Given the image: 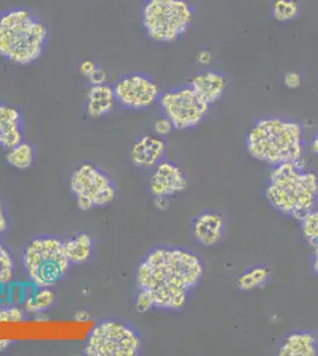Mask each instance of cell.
<instances>
[{
    "label": "cell",
    "mask_w": 318,
    "mask_h": 356,
    "mask_svg": "<svg viewBox=\"0 0 318 356\" xmlns=\"http://www.w3.org/2000/svg\"><path fill=\"white\" fill-rule=\"evenodd\" d=\"M203 275V261L193 251L181 247H156L138 265L136 280L138 289L152 297L154 309L180 312Z\"/></svg>",
    "instance_id": "6da1fadb"
},
{
    "label": "cell",
    "mask_w": 318,
    "mask_h": 356,
    "mask_svg": "<svg viewBox=\"0 0 318 356\" xmlns=\"http://www.w3.org/2000/svg\"><path fill=\"white\" fill-rule=\"evenodd\" d=\"M246 150L258 162L274 166L304 164L305 140L301 122L291 118H259L246 134Z\"/></svg>",
    "instance_id": "7a4b0ae2"
},
{
    "label": "cell",
    "mask_w": 318,
    "mask_h": 356,
    "mask_svg": "<svg viewBox=\"0 0 318 356\" xmlns=\"http://www.w3.org/2000/svg\"><path fill=\"white\" fill-rule=\"evenodd\" d=\"M265 197L274 211L301 220L317 207L318 176L304 164L285 163L272 168Z\"/></svg>",
    "instance_id": "3957f363"
},
{
    "label": "cell",
    "mask_w": 318,
    "mask_h": 356,
    "mask_svg": "<svg viewBox=\"0 0 318 356\" xmlns=\"http://www.w3.org/2000/svg\"><path fill=\"white\" fill-rule=\"evenodd\" d=\"M48 29L26 8L0 13V57L16 65H30L43 55Z\"/></svg>",
    "instance_id": "277c9868"
},
{
    "label": "cell",
    "mask_w": 318,
    "mask_h": 356,
    "mask_svg": "<svg viewBox=\"0 0 318 356\" xmlns=\"http://www.w3.org/2000/svg\"><path fill=\"white\" fill-rule=\"evenodd\" d=\"M70 265L65 241L57 236L42 235L25 245L23 266L29 282L36 288L55 286L67 275Z\"/></svg>",
    "instance_id": "5b68a950"
},
{
    "label": "cell",
    "mask_w": 318,
    "mask_h": 356,
    "mask_svg": "<svg viewBox=\"0 0 318 356\" xmlns=\"http://www.w3.org/2000/svg\"><path fill=\"white\" fill-rule=\"evenodd\" d=\"M195 11L188 0H145L141 24L150 40L173 43L191 28Z\"/></svg>",
    "instance_id": "8992f818"
},
{
    "label": "cell",
    "mask_w": 318,
    "mask_h": 356,
    "mask_svg": "<svg viewBox=\"0 0 318 356\" xmlns=\"http://www.w3.org/2000/svg\"><path fill=\"white\" fill-rule=\"evenodd\" d=\"M141 337L137 329L120 321H101L94 325L86 341L88 356H137Z\"/></svg>",
    "instance_id": "52a82bcc"
},
{
    "label": "cell",
    "mask_w": 318,
    "mask_h": 356,
    "mask_svg": "<svg viewBox=\"0 0 318 356\" xmlns=\"http://www.w3.org/2000/svg\"><path fill=\"white\" fill-rule=\"evenodd\" d=\"M70 191L82 211L109 206L117 196V188L109 175L90 163H84L74 171Z\"/></svg>",
    "instance_id": "ba28073f"
},
{
    "label": "cell",
    "mask_w": 318,
    "mask_h": 356,
    "mask_svg": "<svg viewBox=\"0 0 318 356\" xmlns=\"http://www.w3.org/2000/svg\"><path fill=\"white\" fill-rule=\"evenodd\" d=\"M158 104L163 115L168 118L173 129L178 131L198 127L206 119L210 107L189 85L161 92Z\"/></svg>",
    "instance_id": "9c48e42d"
},
{
    "label": "cell",
    "mask_w": 318,
    "mask_h": 356,
    "mask_svg": "<svg viewBox=\"0 0 318 356\" xmlns=\"http://www.w3.org/2000/svg\"><path fill=\"white\" fill-rule=\"evenodd\" d=\"M113 90L118 105L131 111L151 108L161 95L157 82L144 73H131L121 76L113 85Z\"/></svg>",
    "instance_id": "30bf717a"
},
{
    "label": "cell",
    "mask_w": 318,
    "mask_h": 356,
    "mask_svg": "<svg viewBox=\"0 0 318 356\" xmlns=\"http://www.w3.org/2000/svg\"><path fill=\"white\" fill-rule=\"evenodd\" d=\"M152 170L149 191L154 199H168L186 189L188 184L186 174L177 164L163 159Z\"/></svg>",
    "instance_id": "8fae6325"
},
{
    "label": "cell",
    "mask_w": 318,
    "mask_h": 356,
    "mask_svg": "<svg viewBox=\"0 0 318 356\" xmlns=\"http://www.w3.org/2000/svg\"><path fill=\"white\" fill-rule=\"evenodd\" d=\"M225 231L223 215L218 211H202L191 223L193 239L202 246L212 247L221 241Z\"/></svg>",
    "instance_id": "7c38bea8"
},
{
    "label": "cell",
    "mask_w": 318,
    "mask_h": 356,
    "mask_svg": "<svg viewBox=\"0 0 318 356\" xmlns=\"http://www.w3.org/2000/svg\"><path fill=\"white\" fill-rule=\"evenodd\" d=\"M166 144L158 136H143L131 146V162L139 169L150 170L164 159Z\"/></svg>",
    "instance_id": "4fadbf2b"
},
{
    "label": "cell",
    "mask_w": 318,
    "mask_h": 356,
    "mask_svg": "<svg viewBox=\"0 0 318 356\" xmlns=\"http://www.w3.org/2000/svg\"><path fill=\"white\" fill-rule=\"evenodd\" d=\"M189 86L203 102L212 106L223 97L227 77L215 69H203L191 79Z\"/></svg>",
    "instance_id": "5bb4252c"
},
{
    "label": "cell",
    "mask_w": 318,
    "mask_h": 356,
    "mask_svg": "<svg viewBox=\"0 0 318 356\" xmlns=\"http://www.w3.org/2000/svg\"><path fill=\"white\" fill-rule=\"evenodd\" d=\"M23 142V114L17 107L0 104V147L10 150Z\"/></svg>",
    "instance_id": "9a60e30c"
},
{
    "label": "cell",
    "mask_w": 318,
    "mask_h": 356,
    "mask_svg": "<svg viewBox=\"0 0 318 356\" xmlns=\"http://www.w3.org/2000/svg\"><path fill=\"white\" fill-rule=\"evenodd\" d=\"M280 356L318 355V335L315 332L294 330L286 336L279 347Z\"/></svg>",
    "instance_id": "2e32d148"
},
{
    "label": "cell",
    "mask_w": 318,
    "mask_h": 356,
    "mask_svg": "<svg viewBox=\"0 0 318 356\" xmlns=\"http://www.w3.org/2000/svg\"><path fill=\"white\" fill-rule=\"evenodd\" d=\"M117 105L113 86L95 85L88 89L86 97V112L92 119H100L111 113Z\"/></svg>",
    "instance_id": "e0dca14e"
},
{
    "label": "cell",
    "mask_w": 318,
    "mask_h": 356,
    "mask_svg": "<svg viewBox=\"0 0 318 356\" xmlns=\"http://www.w3.org/2000/svg\"><path fill=\"white\" fill-rule=\"evenodd\" d=\"M65 251L72 265L87 263L93 253V239L86 233L72 236L65 241Z\"/></svg>",
    "instance_id": "ac0fdd59"
},
{
    "label": "cell",
    "mask_w": 318,
    "mask_h": 356,
    "mask_svg": "<svg viewBox=\"0 0 318 356\" xmlns=\"http://www.w3.org/2000/svg\"><path fill=\"white\" fill-rule=\"evenodd\" d=\"M56 300V296L50 288H36L33 291L24 295L23 308L29 314H40L45 312L53 307Z\"/></svg>",
    "instance_id": "d6986e66"
},
{
    "label": "cell",
    "mask_w": 318,
    "mask_h": 356,
    "mask_svg": "<svg viewBox=\"0 0 318 356\" xmlns=\"http://www.w3.org/2000/svg\"><path fill=\"white\" fill-rule=\"evenodd\" d=\"M271 277V270L265 265L252 266L240 273L237 280V286L240 291L251 292L262 288Z\"/></svg>",
    "instance_id": "ffe728a7"
},
{
    "label": "cell",
    "mask_w": 318,
    "mask_h": 356,
    "mask_svg": "<svg viewBox=\"0 0 318 356\" xmlns=\"http://www.w3.org/2000/svg\"><path fill=\"white\" fill-rule=\"evenodd\" d=\"M5 159L8 165L18 170H26L35 163V147L28 142L19 143L18 145L8 150Z\"/></svg>",
    "instance_id": "44dd1931"
},
{
    "label": "cell",
    "mask_w": 318,
    "mask_h": 356,
    "mask_svg": "<svg viewBox=\"0 0 318 356\" xmlns=\"http://www.w3.org/2000/svg\"><path fill=\"white\" fill-rule=\"evenodd\" d=\"M271 15L280 24L294 22L301 15V5L297 0H273Z\"/></svg>",
    "instance_id": "7402d4cb"
},
{
    "label": "cell",
    "mask_w": 318,
    "mask_h": 356,
    "mask_svg": "<svg viewBox=\"0 0 318 356\" xmlns=\"http://www.w3.org/2000/svg\"><path fill=\"white\" fill-rule=\"evenodd\" d=\"M299 228L304 239L310 243L311 246H315L318 243V208L309 211L308 214L304 215L302 219L299 220Z\"/></svg>",
    "instance_id": "603a6c76"
},
{
    "label": "cell",
    "mask_w": 318,
    "mask_h": 356,
    "mask_svg": "<svg viewBox=\"0 0 318 356\" xmlns=\"http://www.w3.org/2000/svg\"><path fill=\"white\" fill-rule=\"evenodd\" d=\"M15 260L8 248L0 243V288L11 283L15 277Z\"/></svg>",
    "instance_id": "cb8c5ba5"
},
{
    "label": "cell",
    "mask_w": 318,
    "mask_h": 356,
    "mask_svg": "<svg viewBox=\"0 0 318 356\" xmlns=\"http://www.w3.org/2000/svg\"><path fill=\"white\" fill-rule=\"evenodd\" d=\"M25 320V310L13 307H0V323H8V322H22Z\"/></svg>",
    "instance_id": "d4e9b609"
},
{
    "label": "cell",
    "mask_w": 318,
    "mask_h": 356,
    "mask_svg": "<svg viewBox=\"0 0 318 356\" xmlns=\"http://www.w3.org/2000/svg\"><path fill=\"white\" fill-rule=\"evenodd\" d=\"M152 309H154V303H153L152 297H151L149 292L139 289L137 298H136V310H137L138 312L144 314V312H150V310H152Z\"/></svg>",
    "instance_id": "484cf974"
},
{
    "label": "cell",
    "mask_w": 318,
    "mask_h": 356,
    "mask_svg": "<svg viewBox=\"0 0 318 356\" xmlns=\"http://www.w3.org/2000/svg\"><path fill=\"white\" fill-rule=\"evenodd\" d=\"M173 130H175L173 124H171L169 119L164 117V115L157 119V120L154 122V125H153V131H154V134H156V136H158V137H166V136H169V134L173 132Z\"/></svg>",
    "instance_id": "4316f807"
},
{
    "label": "cell",
    "mask_w": 318,
    "mask_h": 356,
    "mask_svg": "<svg viewBox=\"0 0 318 356\" xmlns=\"http://www.w3.org/2000/svg\"><path fill=\"white\" fill-rule=\"evenodd\" d=\"M283 82H284V86H285L286 88H299L301 85H302V75H301L299 73H297V72L291 70V72H287V73L284 75Z\"/></svg>",
    "instance_id": "83f0119b"
},
{
    "label": "cell",
    "mask_w": 318,
    "mask_h": 356,
    "mask_svg": "<svg viewBox=\"0 0 318 356\" xmlns=\"http://www.w3.org/2000/svg\"><path fill=\"white\" fill-rule=\"evenodd\" d=\"M107 79H109V74L106 72V69L97 65V68L94 70L93 74L87 80L90 85L95 86L107 83Z\"/></svg>",
    "instance_id": "f1b7e54d"
},
{
    "label": "cell",
    "mask_w": 318,
    "mask_h": 356,
    "mask_svg": "<svg viewBox=\"0 0 318 356\" xmlns=\"http://www.w3.org/2000/svg\"><path fill=\"white\" fill-rule=\"evenodd\" d=\"M97 68V65L95 62L92 61V60H85V61L81 62L80 74L82 76H85L86 79H88Z\"/></svg>",
    "instance_id": "f546056e"
},
{
    "label": "cell",
    "mask_w": 318,
    "mask_h": 356,
    "mask_svg": "<svg viewBox=\"0 0 318 356\" xmlns=\"http://www.w3.org/2000/svg\"><path fill=\"white\" fill-rule=\"evenodd\" d=\"M196 61H198V65H202V67H207V65H209L213 61V54L210 53L208 49H202L198 53V56H196Z\"/></svg>",
    "instance_id": "4dcf8cb0"
},
{
    "label": "cell",
    "mask_w": 318,
    "mask_h": 356,
    "mask_svg": "<svg viewBox=\"0 0 318 356\" xmlns=\"http://www.w3.org/2000/svg\"><path fill=\"white\" fill-rule=\"evenodd\" d=\"M8 214H6V208L1 200H0V235L4 234L6 229H8Z\"/></svg>",
    "instance_id": "1f68e13d"
},
{
    "label": "cell",
    "mask_w": 318,
    "mask_h": 356,
    "mask_svg": "<svg viewBox=\"0 0 318 356\" xmlns=\"http://www.w3.org/2000/svg\"><path fill=\"white\" fill-rule=\"evenodd\" d=\"M312 247H314V250L311 254V270L318 277V243Z\"/></svg>",
    "instance_id": "d6a6232c"
},
{
    "label": "cell",
    "mask_w": 318,
    "mask_h": 356,
    "mask_svg": "<svg viewBox=\"0 0 318 356\" xmlns=\"http://www.w3.org/2000/svg\"><path fill=\"white\" fill-rule=\"evenodd\" d=\"M74 318H75V321H77V322H86V321L89 320L88 312H86V310H79V312H75Z\"/></svg>",
    "instance_id": "836d02e7"
},
{
    "label": "cell",
    "mask_w": 318,
    "mask_h": 356,
    "mask_svg": "<svg viewBox=\"0 0 318 356\" xmlns=\"http://www.w3.org/2000/svg\"><path fill=\"white\" fill-rule=\"evenodd\" d=\"M311 152L318 157V130L315 132L314 137L310 142Z\"/></svg>",
    "instance_id": "e575fe53"
},
{
    "label": "cell",
    "mask_w": 318,
    "mask_h": 356,
    "mask_svg": "<svg viewBox=\"0 0 318 356\" xmlns=\"http://www.w3.org/2000/svg\"><path fill=\"white\" fill-rule=\"evenodd\" d=\"M13 343V341L11 340H0V353H3L6 349L10 348Z\"/></svg>",
    "instance_id": "d590c367"
},
{
    "label": "cell",
    "mask_w": 318,
    "mask_h": 356,
    "mask_svg": "<svg viewBox=\"0 0 318 356\" xmlns=\"http://www.w3.org/2000/svg\"><path fill=\"white\" fill-rule=\"evenodd\" d=\"M154 202H156V206L158 208H161V209H166V206H168V202H166V199H156L154 200Z\"/></svg>",
    "instance_id": "8d00e7d4"
},
{
    "label": "cell",
    "mask_w": 318,
    "mask_h": 356,
    "mask_svg": "<svg viewBox=\"0 0 318 356\" xmlns=\"http://www.w3.org/2000/svg\"><path fill=\"white\" fill-rule=\"evenodd\" d=\"M317 206H318V200H317Z\"/></svg>",
    "instance_id": "74e56055"
}]
</instances>
